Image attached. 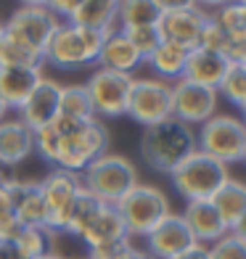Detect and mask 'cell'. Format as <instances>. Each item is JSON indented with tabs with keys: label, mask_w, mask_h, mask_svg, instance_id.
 I'll return each mask as SVG.
<instances>
[{
	"label": "cell",
	"mask_w": 246,
	"mask_h": 259,
	"mask_svg": "<svg viewBox=\"0 0 246 259\" xmlns=\"http://www.w3.org/2000/svg\"><path fill=\"white\" fill-rule=\"evenodd\" d=\"M51 127L58 133V148L53 159L56 169L82 175L98 156L109 154V130L96 116L88 122L56 116Z\"/></svg>",
	"instance_id": "obj_1"
},
{
	"label": "cell",
	"mask_w": 246,
	"mask_h": 259,
	"mask_svg": "<svg viewBox=\"0 0 246 259\" xmlns=\"http://www.w3.org/2000/svg\"><path fill=\"white\" fill-rule=\"evenodd\" d=\"M193 151H196V133L175 116L146 127L143 138H140V156L146 159L151 169L164 175H170Z\"/></svg>",
	"instance_id": "obj_2"
},
{
	"label": "cell",
	"mask_w": 246,
	"mask_h": 259,
	"mask_svg": "<svg viewBox=\"0 0 246 259\" xmlns=\"http://www.w3.org/2000/svg\"><path fill=\"white\" fill-rule=\"evenodd\" d=\"M106 34L109 32H98V29H88V27H77L72 21H61L56 27L51 42L43 51L45 64H51L56 69H66V72L98 64Z\"/></svg>",
	"instance_id": "obj_3"
},
{
	"label": "cell",
	"mask_w": 246,
	"mask_h": 259,
	"mask_svg": "<svg viewBox=\"0 0 246 259\" xmlns=\"http://www.w3.org/2000/svg\"><path fill=\"white\" fill-rule=\"evenodd\" d=\"M79 178H82V188L96 196L101 204L116 206L138 185V169L130 159L119 154H103Z\"/></svg>",
	"instance_id": "obj_4"
},
{
	"label": "cell",
	"mask_w": 246,
	"mask_h": 259,
	"mask_svg": "<svg viewBox=\"0 0 246 259\" xmlns=\"http://www.w3.org/2000/svg\"><path fill=\"white\" fill-rule=\"evenodd\" d=\"M170 178H172L175 191L185 201H209L230 175H228V167L222 161H217L209 154L196 148L188 159H183L170 172Z\"/></svg>",
	"instance_id": "obj_5"
},
{
	"label": "cell",
	"mask_w": 246,
	"mask_h": 259,
	"mask_svg": "<svg viewBox=\"0 0 246 259\" xmlns=\"http://www.w3.org/2000/svg\"><path fill=\"white\" fill-rule=\"evenodd\" d=\"M116 211L127 228V235H146L154 230L159 222L170 214V201L156 185H146V183H138L130 193H127L119 204H116Z\"/></svg>",
	"instance_id": "obj_6"
},
{
	"label": "cell",
	"mask_w": 246,
	"mask_h": 259,
	"mask_svg": "<svg viewBox=\"0 0 246 259\" xmlns=\"http://www.w3.org/2000/svg\"><path fill=\"white\" fill-rule=\"evenodd\" d=\"M196 148L228 167L233 161H243L246 154V124L243 119L220 114L201 124L196 135Z\"/></svg>",
	"instance_id": "obj_7"
},
{
	"label": "cell",
	"mask_w": 246,
	"mask_h": 259,
	"mask_svg": "<svg viewBox=\"0 0 246 259\" xmlns=\"http://www.w3.org/2000/svg\"><path fill=\"white\" fill-rule=\"evenodd\" d=\"M82 191V178L66 169H53L40 180V193L45 201V230L48 235H58L66 230L69 214Z\"/></svg>",
	"instance_id": "obj_8"
},
{
	"label": "cell",
	"mask_w": 246,
	"mask_h": 259,
	"mask_svg": "<svg viewBox=\"0 0 246 259\" xmlns=\"http://www.w3.org/2000/svg\"><path fill=\"white\" fill-rule=\"evenodd\" d=\"M130 74L109 72V69H96L85 82V90L90 96V106L96 119H116V116H127V101H130L133 90Z\"/></svg>",
	"instance_id": "obj_9"
},
{
	"label": "cell",
	"mask_w": 246,
	"mask_h": 259,
	"mask_svg": "<svg viewBox=\"0 0 246 259\" xmlns=\"http://www.w3.org/2000/svg\"><path fill=\"white\" fill-rule=\"evenodd\" d=\"M127 116L143 127L170 119L172 116V82H164L159 77L133 79L130 101H127Z\"/></svg>",
	"instance_id": "obj_10"
},
{
	"label": "cell",
	"mask_w": 246,
	"mask_h": 259,
	"mask_svg": "<svg viewBox=\"0 0 246 259\" xmlns=\"http://www.w3.org/2000/svg\"><path fill=\"white\" fill-rule=\"evenodd\" d=\"M58 24H61V19H56L45 6H21L3 24V32L11 40H19L37 51H45V45L51 42Z\"/></svg>",
	"instance_id": "obj_11"
},
{
	"label": "cell",
	"mask_w": 246,
	"mask_h": 259,
	"mask_svg": "<svg viewBox=\"0 0 246 259\" xmlns=\"http://www.w3.org/2000/svg\"><path fill=\"white\" fill-rule=\"evenodd\" d=\"M217 90L196 85L188 79H178L172 85V116L185 124H204L215 116Z\"/></svg>",
	"instance_id": "obj_12"
},
{
	"label": "cell",
	"mask_w": 246,
	"mask_h": 259,
	"mask_svg": "<svg viewBox=\"0 0 246 259\" xmlns=\"http://www.w3.org/2000/svg\"><path fill=\"white\" fill-rule=\"evenodd\" d=\"M209 14L201 11L198 6L185 8V11H172V14H161L156 21L159 37L164 42L180 45L185 51H193L198 45V37H201V29L207 24Z\"/></svg>",
	"instance_id": "obj_13"
},
{
	"label": "cell",
	"mask_w": 246,
	"mask_h": 259,
	"mask_svg": "<svg viewBox=\"0 0 246 259\" xmlns=\"http://www.w3.org/2000/svg\"><path fill=\"white\" fill-rule=\"evenodd\" d=\"M193 243H196V238L191 235L183 214H175V211H170V214L146 235V251L156 259H175L185 249H191Z\"/></svg>",
	"instance_id": "obj_14"
},
{
	"label": "cell",
	"mask_w": 246,
	"mask_h": 259,
	"mask_svg": "<svg viewBox=\"0 0 246 259\" xmlns=\"http://www.w3.org/2000/svg\"><path fill=\"white\" fill-rule=\"evenodd\" d=\"M58 98H61V85L51 77H43L40 85L32 90V96L27 98V103L19 109V119L24 122L32 133L53 124V119L58 116Z\"/></svg>",
	"instance_id": "obj_15"
},
{
	"label": "cell",
	"mask_w": 246,
	"mask_h": 259,
	"mask_svg": "<svg viewBox=\"0 0 246 259\" xmlns=\"http://www.w3.org/2000/svg\"><path fill=\"white\" fill-rule=\"evenodd\" d=\"M11 196V214L24 228H43L45 225V201L40 193V183L32 180H8Z\"/></svg>",
	"instance_id": "obj_16"
},
{
	"label": "cell",
	"mask_w": 246,
	"mask_h": 259,
	"mask_svg": "<svg viewBox=\"0 0 246 259\" xmlns=\"http://www.w3.org/2000/svg\"><path fill=\"white\" fill-rule=\"evenodd\" d=\"M130 235H127V228L119 217V211L116 206L111 204H101L96 209V214L90 217V222L85 225V230L79 233V243L88 246L90 249H98V246H106V243H116V241H127Z\"/></svg>",
	"instance_id": "obj_17"
},
{
	"label": "cell",
	"mask_w": 246,
	"mask_h": 259,
	"mask_svg": "<svg viewBox=\"0 0 246 259\" xmlns=\"http://www.w3.org/2000/svg\"><path fill=\"white\" fill-rule=\"evenodd\" d=\"M183 220L188 225L191 235L196 238V243H204V246H212L228 233L225 222L217 214L212 201H185Z\"/></svg>",
	"instance_id": "obj_18"
},
{
	"label": "cell",
	"mask_w": 246,
	"mask_h": 259,
	"mask_svg": "<svg viewBox=\"0 0 246 259\" xmlns=\"http://www.w3.org/2000/svg\"><path fill=\"white\" fill-rule=\"evenodd\" d=\"M34 151L32 130L21 119H3L0 122V169L19 167Z\"/></svg>",
	"instance_id": "obj_19"
},
{
	"label": "cell",
	"mask_w": 246,
	"mask_h": 259,
	"mask_svg": "<svg viewBox=\"0 0 246 259\" xmlns=\"http://www.w3.org/2000/svg\"><path fill=\"white\" fill-rule=\"evenodd\" d=\"M228 66H230V61L225 56H220L215 51L193 48V51H188V61H185V69H183V79L217 90L222 77H225V72H228Z\"/></svg>",
	"instance_id": "obj_20"
},
{
	"label": "cell",
	"mask_w": 246,
	"mask_h": 259,
	"mask_svg": "<svg viewBox=\"0 0 246 259\" xmlns=\"http://www.w3.org/2000/svg\"><path fill=\"white\" fill-rule=\"evenodd\" d=\"M143 64V56L135 51V45L127 40V34L122 29H114L106 34L103 40V48L98 56V66L109 69V72H119V74H130Z\"/></svg>",
	"instance_id": "obj_21"
},
{
	"label": "cell",
	"mask_w": 246,
	"mask_h": 259,
	"mask_svg": "<svg viewBox=\"0 0 246 259\" xmlns=\"http://www.w3.org/2000/svg\"><path fill=\"white\" fill-rule=\"evenodd\" d=\"M43 69H11V66H0V98L8 109H21L32 96V90L40 85L43 79Z\"/></svg>",
	"instance_id": "obj_22"
},
{
	"label": "cell",
	"mask_w": 246,
	"mask_h": 259,
	"mask_svg": "<svg viewBox=\"0 0 246 259\" xmlns=\"http://www.w3.org/2000/svg\"><path fill=\"white\" fill-rule=\"evenodd\" d=\"M209 201L215 204L217 214L222 217L225 228L230 230V228L246 214V183L228 178L225 183L220 185V191H217L212 198H209Z\"/></svg>",
	"instance_id": "obj_23"
},
{
	"label": "cell",
	"mask_w": 246,
	"mask_h": 259,
	"mask_svg": "<svg viewBox=\"0 0 246 259\" xmlns=\"http://www.w3.org/2000/svg\"><path fill=\"white\" fill-rule=\"evenodd\" d=\"M69 21L77 27H88V29H98V32H114L116 0H82V6Z\"/></svg>",
	"instance_id": "obj_24"
},
{
	"label": "cell",
	"mask_w": 246,
	"mask_h": 259,
	"mask_svg": "<svg viewBox=\"0 0 246 259\" xmlns=\"http://www.w3.org/2000/svg\"><path fill=\"white\" fill-rule=\"evenodd\" d=\"M209 21L225 32L230 45H246V8L238 3V0H230V3L215 8L212 14H209Z\"/></svg>",
	"instance_id": "obj_25"
},
{
	"label": "cell",
	"mask_w": 246,
	"mask_h": 259,
	"mask_svg": "<svg viewBox=\"0 0 246 259\" xmlns=\"http://www.w3.org/2000/svg\"><path fill=\"white\" fill-rule=\"evenodd\" d=\"M185 61H188V51L180 48V45H172V42H159V48L151 53L148 64L151 69L159 74V79L170 82V79H183V69H185Z\"/></svg>",
	"instance_id": "obj_26"
},
{
	"label": "cell",
	"mask_w": 246,
	"mask_h": 259,
	"mask_svg": "<svg viewBox=\"0 0 246 259\" xmlns=\"http://www.w3.org/2000/svg\"><path fill=\"white\" fill-rule=\"evenodd\" d=\"M161 16L154 0H116V29L154 27Z\"/></svg>",
	"instance_id": "obj_27"
},
{
	"label": "cell",
	"mask_w": 246,
	"mask_h": 259,
	"mask_svg": "<svg viewBox=\"0 0 246 259\" xmlns=\"http://www.w3.org/2000/svg\"><path fill=\"white\" fill-rule=\"evenodd\" d=\"M0 66H11V69H43L45 66V56L43 51L24 45L19 40L3 37L0 42Z\"/></svg>",
	"instance_id": "obj_28"
},
{
	"label": "cell",
	"mask_w": 246,
	"mask_h": 259,
	"mask_svg": "<svg viewBox=\"0 0 246 259\" xmlns=\"http://www.w3.org/2000/svg\"><path fill=\"white\" fill-rule=\"evenodd\" d=\"M58 116L74 122H88L93 119V106L85 85H61V98H58Z\"/></svg>",
	"instance_id": "obj_29"
},
{
	"label": "cell",
	"mask_w": 246,
	"mask_h": 259,
	"mask_svg": "<svg viewBox=\"0 0 246 259\" xmlns=\"http://www.w3.org/2000/svg\"><path fill=\"white\" fill-rule=\"evenodd\" d=\"M101 206V201L93 193H88L85 188L79 191L77 201L72 206V214H69V222H66V230L64 235H72V238H79V233L85 230V225L90 222V217L96 214V209Z\"/></svg>",
	"instance_id": "obj_30"
},
{
	"label": "cell",
	"mask_w": 246,
	"mask_h": 259,
	"mask_svg": "<svg viewBox=\"0 0 246 259\" xmlns=\"http://www.w3.org/2000/svg\"><path fill=\"white\" fill-rule=\"evenodd\" d=\"M217 96H225L233 106L243 109L246 103V66L243 64H230L225 77H222L220 88H217Z\"/></svg>",
	"instance_id": "obj_31"
},
{
	"label": "cell",
	"mask_w": 246,
	"mask_h": 259,
	"mask_svg": "<svg viewBox=\"0 0 246 259\" xmlns=\"http://www.w3.org/2000/svg\"><path fill=\"white\" fill-rule=\"evenodd\" d=\"M48 241H51V235L45 228H24L14 243L24 254V259H37L43 254H48Z\"/></svg>",
	"instance_id": "obj_32"
},
{
	"label": "cell",
	"mask_w": 246,
	"mask_h": 259,
	"mask_svg": "<svg viewBox=\"0 0 246 259\" xmlns=\"http://www.w3.org/2000/svg\"><path fill=\"white\" fill-rule=\"evenodd\" d=\"M122 32L127 34V40L135 45V51L143 56V61H148L151 53H154L159 48V42H161L156 24L154 27H130V29H122Z\"/></svg>",
	"instance_id": "obj_33"
},
{
	"label": "cell",
	"mask_w": 246,
	"mask_h": 259,
	"mask_svg": "<svg viewBox=\"0 0 246 259\" xmlns=\"http://www.w3.org/2000/svg\"><path fill=\"white\" fill-rule=\"evenodd\" d=\"M209 254L212 259H246V243L228 230L220 241L209 246Z\"/></svg>",
	"instance_id": "obj_34"
},
{
	"label": "cell",
	"mask_w": 246,
	"mask_h": 259,
	"mask_svg": "<svg viewBox=\"0 0 246 259\" xmlns=\"http://www.w3.org/2000/svg\"><path fill=\"white\" fill-rule=\"evenodd\" d=\"M230 45V40L225 37V32H222L217 24H212V21L207 19V24L201 29V37H198V45L196 48H204V51H215V53H225V48Z\"/></svg>",
	"instance_id": "obj_35"
},
{
	"label": "cell",
	"mask_w": 246,
	"mask_h": 259,
	"mask_svg": "<svg viewBox=\"0 0 246 259\" xmlns=\"http://www.w3.org/2000/svg\"><path fill=\"white\" fill-rule=\"evenodd\" d=\"M32 138H34V151H37V154L48 161V164H53L56 148H58V133L48 124V127L37 130V133H32Z\"/></svg>",
	"instance_id": "obj_36"
},
{
	"label": "cell",
	"mask_w": 246,
	"mask_h": 259,
	"mask_svg": "<svg viewBox=\"0 0 246 259\" xmlns=\"http://www.w3.org/2000/svg\"><path fill=\"white\" fill-rule=\"evenodd\" d=\"M79 6H82V0H48V3H45V8H48L56 19H64V21L72 19Z\"/></svg>",
	"instance_id": "obj_37"
},
{
	"label": "cell",
	"mask_w": 246,
	"mask_h": 259,
	"mask_svg": "<svg viewBox=\"0 0 246 259\" xmlns=\"http://www.w3.org/2000/svg\"><path fill=\"white\" fill-rule=\"evenodd\" d=\"M127 246H133L130 238L127 241H116V243H106V246H98V249H90L88 251V259H116Z\"/></svg>",
	"instance_id": "obj_38"
},
{
	"label": "cell",
	"mask_w": 246,
	"mask_h": 259,
	"mask_svg": "<svg viewBox=\"0 0 246 259\" xmlns=\"http://www.w3.org/2000/svg\"><path fill=\"white\" fill-rule=\"evenodd\" d=\"M21 230H24V225H21L14 214L6 217V220H0V241H16Z\"/></svg>",
	"instance_id": "obj_39"
},
{
	"label": "cell",
	"mask_w": 246,
	"mask_h": 259,
	"mask_svg": "<svg viewBox=\"0 0 246 259\" xmlns=\"http://www.w3.org/2000/svg\"><path fill=\"white\" fill-rule=\"evenodd\" d=\"M156 8L161 14H172V11H185V8H193L196 0H154Z\"/></svg>",
	"instance_id": "obj_40"
},
{
	"label": "cell",
	"mask_w": 246,
	"mask_h": 259,
	"mask_svg": "<svg viewBox=\"0 0 246 259\" xmlns=\"http://www.w3.org/2000/svg\"><path fill=\"white\" fill-rule=\"evenodd\" d=\"M175 259H212V254H209V246H204V243H193L191 249H185L183 254H178Z\"/></svg>",
	"instance_id": "obj_41"
},
{
	"label": "cell",
	"mask_w": 246,
	"mask_h": 259,
	"mask_svg": "<svg viewBox=\"0 0 246 259\" xmlns=\"http://www.w3.org/2000/svg\"><path fill=\"white\" fill-rule=\"evenodd\" d=\"M0 259H24L14 241H0Z\"/></svg>",
	"instance_id": "obj_42"
},
{
	"label": "cell",
	"mask_w": 246,
	"mask_h": 259,
	"mask_svg": "<svg viewBox=\"0 0 246 259\" xmlns=\"http://www.w3.org/2000/svg\"><path fill=\"white\" fill-rule=\"evenodd\" d=\"M116 259H156V256H151L146 249H135V246H127V249L116 256Z\"/></svg>",
	"instance_id": "obj_43"
},
{
	"label": "cell",
	"mask_w": 246,
	"mask_h": 259,
	"mask_svg": "<svg viewBox=\"0 0 246 259\" xmlns=\"http://www.w3.org/2000/svg\"><path fill=\"white\" fill-rule=\"evenodd\" d=\"M225 3H230V0H196V6L201 11H209V14H212L215 8H220V6H225Z\"/></svg>",
	"instance_id": "obj_44"
},
{
	"label": "cell",
	"mask_w": 246,
	"mask_h": 259,
	"mask_svg": "<svg viewBox=\"0 0 246 259\" xmlns=\"http://www.w3.org/2000/svg\"><path fill=\"white\" fill-rule=\"evenodd\" d=\"M230 233L236 235V238H241V241L246 243V214H243V217H241V220L236 222V225L230 228Z\"/></svg>",
	"instance_id": "obj_45"
},
{
	"label": "cell",
	"mask_w": 246,
	"mask_h": 259,
	"mask_svg": "<svg viewBox=\"0 0 246 259\" xmlns=\"http://www.w3.org/2000/svg\"><path fill=\"white\" fill-rule=\"evenodd\" d=\"M48 0H21V6H45Z\"/></svg>",
	"instance_id": "obj_46"
},
{
	"label": "cell",
	"mask_w": 246,
	"mask_h": 259,
	"mask_svg": "<svg viewBox=\"0 0 246 259\" xmlns=\"http://www.w3.org/2000/svg\"><path fill=\"white\" fill-rule=\"evenodd\" d=\"M6 114H8V106L3 103V98H0V122H3V119H6Z\"/></svg>",
	"instance_id": "obj_47"
},
{
	"label": "cell",
	"mask_w": 246,
	"mask_h": 259,
	"mask_svg": "<svg viewBox=\"0 0 246 259\" xmlns=\"http://www.w3.org/2000/svg\"><path fill=\"white\" fill-rule=\"evenodd\" d=\"M37 259H58V256H56L53 251H48V254H43V256H37Z\"/></svg>",
	"instance_id": "obj_48"
},
{
	"label": "cell",
	"mask_w": 246,
	"mask_h": 259,
	"mask_svg": "<svg viewBox=\"0 0 246 259\" xmlns=\"http://www.w3.org/2000/svg\"><path fill=\"white\" fill-rule=\"evenodd\" d=\"M3 37H6V32H3V24H0V42H3Z\"/></svg>",
	"instance_id": "obj_49"
},
{
	"label": "cell",
	"mask_w": 246,
	"mask_h": 259,
	"mask_svg": "<svg viewBox=\"0 0 246 259\" xmlns=\"http://www.w3.org/2000/svg\"><path fill=\"white\" fill-rule=\"evenodd\" d=\"M241 111H243V124H246V103H243V109H241Z\"/></svg>",
	"instance_id": "obj_50"
},
{
	"label": "cell",
	"mask_w": 246,
	"mask_h": 259,
	"mask_svg": "<svg viewBox=\"0 0 246 259\" xmlns=\"http://www.w3.org/2000/svg\"><path fill=\"white\" fill-rule=\"evenodd\" d=\"M238 3H241V6H243V8H246V0H238Z\"/></svg>",
	"instance_id": "obj_51"
},
{
	"label": "cell",
	"mask_w": 246,
	"mask_h": 259,
	"mask_svg": "<svg viewBox=\"0 0 246 259\" xmlns=\"http://www.w3.org/2000/svg\"><path fill=\"white\" fill-rule=\"evenodd\" d=\"M243 66H246V58H243Z\"/></svg>",
	"instance_id": "obj_52"
},
{
	"label": "cell",
	"mask_w": 246,
	"mask_h": 259,
	"mask_svg": "<svg viewBox=\"0 0 246 259\" xmlns=\"http://www.w3.org/2000/svg\"><path fill=\"white\" fill-rule=\"evenodd\" d=\"M243 161H246V154H243Z\"/></svg>",
	"instance_id": "obj_53"
},
{
	"label": "cell",
	"mask_w": 246,
	"mask_h": 259,
	"mask_svg": "<svg viewBox=\"0 0 246 259\" xmlns=\"http://www.w3.org/2000/svg\"><path fill=\"white\" fill-rule=\"evenodd\" d=\"M58 259H61V256H58Z\"/></svg>",
	"instance_id": "obj_54"
}]
</instances>
